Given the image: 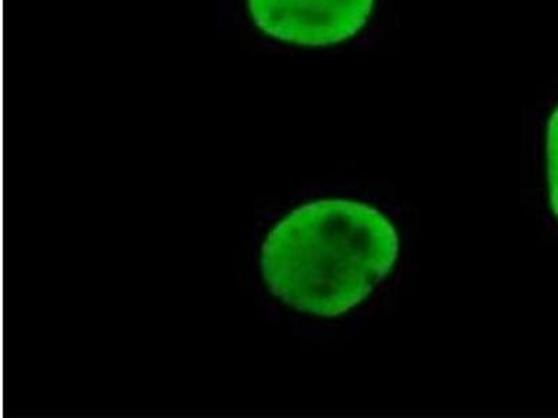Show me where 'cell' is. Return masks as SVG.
Here are the masks:
<instances>
[{
    "mask_svg": "<svg viewBox=\"0 0 558 418\" xmlns=\"http://www.w3.org/2000/svg\"><path fill=\"white\" fill-rule=\"evenodd\" d=\"M398 254L397 229L378 209L320 200L296 208L272 229L262 267L272 295L286 305L337 317L371 296Z\"/></svg>",
    "mask_w": 558,
    "mask_h": 418,
    "instance_id": "obj_1",
    "label": "cell"
},
{
    "mask_svg": "<svg viewBox=\"0 0 558 418\" xmlns=\"http://www.w3.org/2000/svg\"><path fill=\"white\" fill-rule=\"evenodd\" d=\"M376 0H248L254 24L302 47H331L367 26Z\"/></svg>",
    "mask_w": 558,
    "mask_h": 418,
    "instance_id": "obj_2",
    "label": "cell"
},
{
    "mask_svg": "<svg viewBox=\"0 0 558 418\" xmlns=\"http://www.w3.org/2000/svg\"><path fill=\"white\" fill-rule=\"evenodd\" d=\"M547 179L553 212L558 218V107L547 123L546 137Z\"/></svg>",
    "mask_w": 558,
    "mask_h": 418,
    "instance_id": "obj_3",
    "label": "cell"
}]
</instances>
